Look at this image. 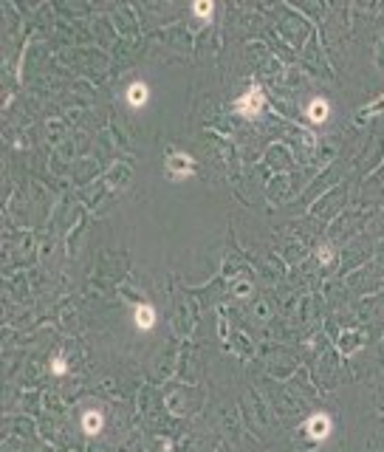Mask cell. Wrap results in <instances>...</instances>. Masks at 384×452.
Here are the masks:
<instances>
[{
  "label": "cell",
  "instance_id": "277c9868",
  "mask_svg": "<svg viewBox=\"0 0 384 452\" xmlns=\"http://www.w3.org/2000/svg\"><path fill=\"white\" fill-rule=\"evenodd\" d=\"M325 427H328V424H325V418H316L314 424H311V432H314L316 438H322V435H325Z\"/></svg>",
  "mask_w": 384,
  "mask_h": 452
},
{
  "label": "cell",
  "instance_id": "6da1fadb",
  "mask_svg": "<svg viewBox=\"0 0 384 452\" xmlns=\"http://www.w3.org/2000/svg\"><path fill=\"white\" fill-rule=\"evenodd\" d=\"M136 322H138V328H150L153 322H156V314H153V308H147V305H138V308H136Z\"/></svg>",
  "mask_w": 384,
  "mask_h": 452
},
{
  "label": "cell",
  "instance_id": "3957f363",
  "mask_svg": "<svg viewBox=\"0 0 384 452\" xmlns=\"http://www.w3.org/2000/svg\"><path fill=\"white\" fill-rule=\"evenodd\" d=\"M102 424V418L96 416V413H90V416H85V429L88 432H96V427Z\"/></svg>",
  "mask_w": 384,
  "mask_h": 452
},
{
  "label": "cell",
  "instance_id": "7a4b0ae2",
  "mask_svg": "<svg viewBox=\"0 0 384 452\" xmlns=\"http://www.w3.org/2000/svg\"><path fill=\"white\" fill-rule=\"evenodd\" d=\"M127 99L133 102V105H141V102L147 99V88H144V85H141V82H136L133 88L127 90Z\"/></svg>",
  "mask_w": 384,
  "mask_h": 452
},
{
  "label": "cell",
  "instance_id": "5b68a950",
  "mask_svg": "<svg viewBox=\"0 0 384 452\" xmlns=\"http://www.w3.org/2000/svg\"><path fill=\"white\" fill-rule=\"evenodd\" d=\"M311 111H314V113H311L314 119H322V116H325V105H322V102H316V105L311 108Z\"/></svg>",
  "mask_w": 384,
  "mask_h": 452
}]
</instances>
